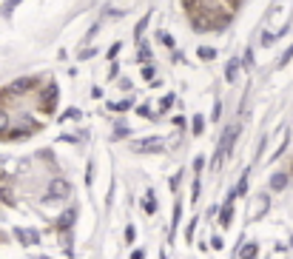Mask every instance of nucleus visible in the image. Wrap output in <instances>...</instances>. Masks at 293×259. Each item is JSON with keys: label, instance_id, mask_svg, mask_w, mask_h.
<instances>
[{"label": "nucleus", "instance_id": "f257e3e1", "mask_svg": "<svg viewBox=\"0 0 293 259\" xmlns=\"http://www.w3.org/2000/svg\"><path fill=\"white\" fill-rule=\"evenodd\" d=\"M239 131H242L239 125H228V128H225L222 140H219V145H216V154H213V160H211L213 168L219 165V160H222V157H231V154H233V143H236Z\"/></svg>", "mask_w": 293, "mask_h": 259}, {"label": "nucleus", "instance_id": "f03ea898", "mask_svg": "<svg viewBox=\"0 0 293 259\" xmlns=\"http://www.w3.org/2000/svg\"><path fill=\"white\" fill-rule=\"evenodd\" d=\"M131 148L137 154H157V151H165V140L162 137H145V140H137Z\"/></svg>", "mask_w": 293, "mask_h": 259}, {"label": "nucleus", "instance_id": "7ed1b4c3", "mask_svg": "<svg viewBox=\"0 0 293 259\" xmlns=\"http://www.w3.org/2000/svg\"><path fill=\"white\" fill-rule=\"evenodd\" d=\"M54 108H57V86L49 83L43 89V97H40V111L43 114H54Z\"/></svg>", "mask_w": 293, "mask_h": 259}, {"label": "nucleus", "instance_id": "20e7f679", "mask_svg": "<svg viewBox=\"0 0 293 259\" xmlns=\"http://www.w3.org/2000/svg\"><path fill=\"white\" fill-rule=\"evenodd\" d=\"M69 194H71V185L63 177H57V179L49 182V199H66Z\"/></svg>", "mask_w": 293, "mask_h": 259}, {"label": "nucleus", "instance_id": "39448f33", "mask_svg": "<svg viewBox=\"0 0 293 259\" xmlns=\"http://www.w3.org/2000/svg\"><path fill=\"white\" fill-rule=\"evenodd\" d=\"M267 208H270V197H267V194H256V202L250 208V216H253V219H262V216L267 214Z\"/></svg>", "mask_w": 293, "mask_h": 259}, {"label": "nucleus", "instance_id": "423d86ee", "mask_svg": "<svg viewBox=\"0 0 293 259\" xmlns=\"http://www.w3.org/2000/svg\"><path fill=\"white\" fill-rule=\"evenodd\" d=\"M35 86H37V77H18L9 86V94H23V91H32Z\"/></svg>", "mask_w": 293, "mask_h": 259}, {"label": "nucleus", "instance_id": "0eeeda50", "mask_svg": "<svg viewBox=\"0 0 293 259\" xmlns=\"http://www.w3.org/2000/svg\"><path fill=\"white\" fill-rule=\"evenodd\" d=\"M15 236H18L23 245H37L40 242V233L35 228H15Z\"/></svg>", "mask_w": 293, "mask_h": 259}, {"label": "nucleus", "instance_id": "6e6552de", "mask_svg": "<svg viewBox=\"0 0 293 259\" xmlns=\"http://www.w3.org/2000/svg\"><path fill=\"white\" fill-rule=\"evenodd\" d=\"M233 222V197L228 194V199H225V205H222V214H219V225L222 228H231Z\"/></svg>", "mask_w": 293, "mask_h": 259}, {"label": "nucleus", "instance_id": "1a4fd4ad", "mask_svg": "<svg viewBox=\"0 0 293 259\" xmlns=\"http://www.w3.org/2000/svg\"><path fill=\"white\" fill-rule=\"evenodd\" d=\"M74 219H77V214H74V211H66V214H60V219H57V228H60V231H69L71 225H74Z\"/></svg>", "mask_w": 293, "mask_h": 259}, {"label": "nucleus", "instance_id": "9d476101", "mask_svg": "<svg viewBox=\"0 0 293 259\" xmlns=\"http://www.w3.org/2000/svg\"><path fill=\"white\" fill-rule=\"evenodd\" d=\"M256 253H259L256 242H248V245H242L239 248V259H256Z\"/></svg>", "mask_w": 293, "mask_h": 259}, {"label": "nucleus", "instance_id": "9b49d317", "mask_svg": "<svg viewBox=\"0 0 293 259\" xmlns=\"http://www.w3.org/2000/svg\"><path fill=\"white\" fill-rule=\"evenodd\" d=\"M236 74H239V60L233 57V60L228 63V66H225V80L233 83V80H236Z\"/></svg>", "mask_w": 293, "mask_h": 259}, {"label": "nucleus", "instance_id": "f8f14e48", "mask_svg": "<svg viewBox=\"0 0 293 259\" xmlns=\"http://www.w3.org/2000/svg\"><path fill=\"white\" fill-rule=\"evenodd\" d=\"M248 174H250V171H245V174L239 177V182H236V188L231 191V197H233V199H236V197H242V194L248 191Z\"/></svg>", "mask_w": 293, "mask_h": 259}, {"label": "nucleus", "instance_id": "ddd939ff", "mask_svg": "<svg viewBox=\"0 0 293 259\" xmlns=\"http://www.w3.org/2000/svg\"><path fill=\"white\" fill-rule=\"evenodd\" d=\"M20 3H23V0H3V6H0V15H3V18H12Z\"/></svg>", "mask_w": 293, "mask_h": 259}, {"label": "nucleus", "instance_id": "4468645a", "mask_svg": "<svg viewBox=\"0 0 293 259\" xmlns=\"http://www.w3.org/2000/svg\"><path fill=\"white\" fill-rule=\"evenodd\" d=\"M284 185H287V174H282V171H279V174H273V177H270V188H273V191H282Z\"/></svg>", "mask_w": 293, "mask_h": 259}, {"label": "nucleus", "instance_id": "2eb2a0df", "mask_svg": "<svg viewBox=\"0 0 293 259\" xmlns=\"http://www.w3.org/2000/svg\"><path fill=\"white\" fill-rule=\"evenodd\" d=\"M137 60H140V63H145V66L151 63V49H148V43H140V52H137Z\"/></svg>", "mask_w": 293, "mask_h": 259}, {"label": "nucleus", "instance_id": "dca6fc26", "mask_svg": "<svg viewBox=\"0 0 293 259\" xmlns=\"http://www.w3.org/2000/svg\"><path fill=\"white\" fill-rule=\"evenodd\" d=\"M199 57H202V60H213V57H216V49H211V46H199Z\"/></svg>", "mask_w": 293, "mask_h": 259}, {"label": "nucleus", "instance_id": "f3484780", "mask_svg": "<svg viewBox=\"0 0 293 259\" xmlns=\"http://www.w3.org/2000/svg\"><path fill=\"white\" fill-rule=\"evenodd\" d=\"M128 134H131V128H128L125 123H117L114 125V137H117V140H120V137H128Z\"/></svg>", "mask_w": 293, "mask_h": 259}, {"label": "nucleus", "instance_id": "a211bd4d", "mask_svg": "<svg viewBox=\"0 0 293 259\" xmlns=\"http://www.w3.org/2000/svg\"><path fill=\"white\" fill-rule=\"evenodd\" d=\"M202 131H205V117H202V114H196V117H194V134L199 137Z\"/></svg>", "mask_w": 293, "mask_h": 259}, {"label": "nucleus", "instance_id": "6ab92c4d", "mask_svg": "<svg viewBox=\"0 0 293 259\" xmlns=\"http://www.w3.org/2000/svg\"><path fill=\"white\" fill-rule=\"evenodd\" d=\"M148 20H151L148 15H142V20L134 26V35H137V37H142V32H145V26H148Z\"/></svg>", "mask_w": 293, "mask_h": 259}, {"label": "nucleus", "instance_id": "aec40b11", "mask_svg": "<svg viewBox=\"0 0 293 259\" xmlns=\"http://www.w3.org/2000/svg\"><path fill=\"white\" fill-rule=\"evenodd\" d=\"M145 211H148V214H154V211H157V202H154V194H151V191L145 194Z\"/></svg>", "mask_w": 293, "mask_h": 259}, {"label": "nucleus", "instance_id": "412c9836", "mask_svg": "<svg viewBox=\"0 0 293 259\" xmlns=\"http://www.w3.org/2000/svg\"><path fill=\"white\" fill-rule=\"evenodd\" d=\"M171 103H174V94H165V97L160 100V111H168Z\"/></svg>", "mask_w": 293, "mask_h": 259}, {"label": "nucleus", "instance_id": "4be33fe9", "mask_svg": "<svg viewBox=\"0 0 293 259\" xmlns=\"http://www.w3.org/2000/svg\"><path fill=\"white\" fill-rule=\"evenodd\" d=\"M179 211H182V208H179V202H177V205H174V219H171V233L177 231V222H179Z\"/></svg>", "mask_w": 293, "mask_h": 259}, {"label": "nucleus", "instance_id": "5701e85b", "mask_svg": "<svg viewBox=\"0 0 293 259\" xmlns=\"http://www.w3.org/2000/svg\"><path fill=\"white\" fill-rule=\"evenodd\" d=\"M157 37H160V43H162V46H174V37H171L168 32H160Z\"/></svg>", "mask_w": 293, "mask_h": 259}, {"label": "nucleus", "instance_id": "b1692460", "mask_svg": "<svg viewBox=\"0 0 293 259\" xmlns=\"http://www.w3.org/2000/svg\"><path fill=\"white\" fill-rule=\"evenodd\" d=\"M199 199V177L194 179V188H191V202H196Z\"/></svg>", "mask_w": 293, "mask_h": 259}, {"label": "nucleus", "instance_id": "393cba45", "mask_svg": "<svg viewBox=\"0 0 293 259\" xmlns=\"http://www.w3.org/2000/svg\"><path fill=\"white\" fill-rule=\"evenodd\" d=\"M0 199H3V202H15V199H12V194H9V188H0Z\"/></svg>", "mask_w": 293, "mask_h": 259}, {"label": "nucleus", "instance_id": "a878e982", "mask_svg": "<svg viewBox=\"0 0 293 259\" xmlns=\"http://www.w3.org/2000/svg\"><path fill=\"white\" fill-rule=\"evenodd\" d=\"M131 106V103H128V100H123V103H111V108H114V111H125V108Z\"/></svg>", "mask_w": 293, "mask_h": 259}, {"label": "nucleus", "instance_id": "bb28decb", "mask_svg": "<svg viewBox=\"0 0 293 259\" xmlns=\"http://www.w3.org/2000/svg\"><path fill=\"white\" fill-rule=\"evenodd\" d=\"M273 40H276V37L270 35V32H265V35H262V46H273Z\"/></svg>", "mask_w": 293, "mask_h": 259}, {"label": "nucleus", "instance_id": "cd10ccee", "mask_svg": "<svg viewBox=\"0 0 293 259\" xmlns=\"http://www.w3.org/2000/svg\"><path fill=\"white\" fill-rule=\"evenodd\" d=\"M9 125V117H6V108H0V128H6Z\"/></svg>", "mask_w": 293, "mask_h": 259}, {"label": "nucleus", "instance_id": "c85d7f7f", "mask_svg": "<svg viewBox=\"0 0 293 259\" xmlns=\"http://www.w3.org/2000/svg\"><path fill=\"white\" fill-rule=\"evenodd\" d=\"M134 233H137L134 231V225H128V228H125V242H134Z\"/></svg>", "mask_w": 293, "mask_h": 259}, {"label": "nucleus", "instance_id": "c756f323", "mask_svg": "<svg viewBox=\"0 0 293 259\" xmlns=\"http://www.w3.org/2000/svg\"><path fill=\"white\" fill-rule=\"evenodd\" d=\"M120 49H123V46H120V43H114L111 49H108V57H117V54H120Z\"/></svg>", "mask_w": 293, "mask_h": 259}, {"label": "nucleus", "instance_id": "7c9ffc66", "mask_svg": "<svg viewBox=\"0 0 293 259\" xmlns=\"http://www.w3.org/2000/svg\"><path fill=\"white\" fill-rule=\"evenodd\" d=\"M242 63H245V66H253V52H250V49L245 52V60H242Z\"/></svg>", "mask_w": 293, "mask_h": 259}, {"label": "nucleus", "instance_id": "2f4dec72", "mask_svg": "<svg viewBox=\"0 0 293 259\" xmlns=\"http://www.w3.org/2000/svg\"><path fill=\"white\" fill-rule=\"evenodd\" d=\"M194 228H196V222H194V219H191V222H188V231H185V236H188V239L194 236Z\"/></svg>", "mask_w": 293, "mask_h": 259}, {"label": "nucleus", "instance_id": "473e14b6", "mask_svg": "<svg viewBox=\"0 0 293 259\" xmlns=\"http://www.w3.org/2000/svg\"><path fill=\"white\" fill-rule=\"evenodd\" d=\"M202 165H205V160H202V157H196V160H194V171H202Z\"/></svg>", "mask_w": 293, "mask_h": 259}, {"label": "nucleus", "instance_id": "72a5a7b5", "mask_svg": "<svg viewBox=\"0 0 293 259\" xmlns=\"http://www.w3.org/2000/svg\"><path fill=\"white\" fill-rule=\"evenodd\" d=\"M131 259H145V253H142V250H134V253H131Z\"/></svg>", "mask_w": 293, "mask_h": 259}, {"label": "nucleus", "instance_id": "f704fd0d", "mask_svg": "<svg viewBox=\"0 0 293 259\" xmlns=\"http://www.w3.org/2000/svg\"><path fill=\"white\" fill-rule=\"evenodd\" d=\"M185 3H194V0H185Z\"/></svg>", "mask_w": 293, "mask_h": 259}, {"label": "nucleus", "instance_id": "c9c22d12", "mask_svg": "<svg viewBox=\"0 0 293 259\" xmlns=\"http://www.w3.org/2000/svg\"><path fill=\"white\" fill-rule=\"evenodd\" d=\"M40 259H49V256H40Z\"/></svg>", "mask_w": 293, "mask_h": 259}]
</instances>
